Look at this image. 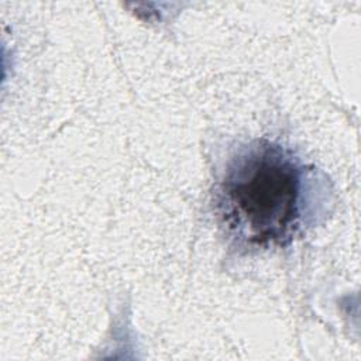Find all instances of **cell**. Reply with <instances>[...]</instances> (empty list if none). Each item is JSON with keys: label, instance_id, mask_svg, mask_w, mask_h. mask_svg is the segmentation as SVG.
<instances>
[{"label": "cell", "instance_id": "cell-1", "mask_svg": "<svg viewBox=\"0 0 361 361\" xmlns=\"http://www.w3.org/2000/svg\"><path fill=\"white\" fill-rule=\"evenodd\" d=\"M324 182L293 151L265 138L237 147L221 169L214 207L227 235L244 247L286 245L317 217Z\"/></svg>", "mask_w": 361, "mask_h": 361}]
</instances>
